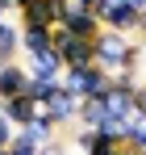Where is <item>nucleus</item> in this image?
I'll use <instances>...</instances> for the list:
<instances>
[{
  "instance_id": "nucleus-31",
  "label": "nucleus",
  "mask_w": 146,
  "mask_h": 155,
  "mask_svg": "<svg viewBox=\"0 0 146 155\" xmlns=\"http://www.w3.org/2000/svg\"><path fill=\"white\" fill-rule=\"evenodd\" d=\"M142 155H146V151H142Z\"/></svg>"
},
{
  "instance_id": "nucleus-22",
  "label": "nucleus",
  "mask_w": 146,
  "mask_h": 155,
  "mask_svg": "<svg viewBox=\"0 0 146 155\" xmlns=\"http://www.w3.org/2000/svg\"><path fill=\"white\" fill-rule=\"evenodd\" d=\"M134 117H146V84H138L134 92Z\"/></svg>"
},
{
  "instance_id": "nucleus-1",
  "label": "nucleus",
  "mask_w": 146,
  "mask_h": 155,
  "mask_svg": "<svg viewBox=\"0 0 146 155\" xmlns=\"http://www.w3.org/2000/svg\"><path fill=\"white\" fill-rule=\"evenodd\" d=\"M92 51H96V67H104L109 76L113 71H138V63H142L138 42L129 34H117V29H100Z\"/></svg>"
},
{
  "instance_id": "nucleus-24",
  "label": "nucleus",
  "mask_w": 146,
  "mask_h": 155,
  "mask_svg": "<svg viewBox=\"0 0 146 155\" xmlns=\"http://www.w3.org/2000/svg\"><path fill=\"white\" fill-rule=\"evenodd\" d=\"M121 4H129L134 13H142V8H146V0H121Z\"/></svg>"
},
{
  "instance_id": "nucleus-5",
  "label": "nucleus",
  "mask_w": 146,
  "mask_h": 155,
  "mask_svg": "<svg viewBox=\"0 0 146 155\" xmlns=\"http://www.w3.org/2000/svg\"><path fill=\"white\" fill-rule=\"evenodd\" d=\"M25 71H29V80H54V84H59V76L67 71V63H63V54L50 46V51L29 54V67H25Z\"/></svg>"
},
{
  "instance_id": "nucleus-26",
  "label": "nucleus",
  "mask_w": 146,
  "mask_h": 155,
  "mask_svg": "<svg viewBox=\"0 0 146 155\" xmlns=\"http://www.w3.org/2000/svg\"><path fill=\"white\" fill-rule=\"evenodd\" d=\"M117 155H142V151H134V147H117Z\"/></svg>"
},
{
  "instance_id": "nucleus-21",
  "label": "nucleus",
  "mask_w": 146,
  "mask_h": 155,
  "mask_svg": "<svg viewBox=\"0 0 146 155\" xmlns=\"http://www.w3.org/2000/svg\"><path fill=\"white\" fill-rule=\"evenodd\" d=\"M71 4H75V8H84V13H96V17L109 8V0H71Z\"/></svg>"
},
{
  "instance_id": "nucleus-17",
  "label": "nucleus",
  "mask_w": 146,
  "mask_h": 155,
  "mask_svg": "<svg viewBox=\"0 0 146 155\" xmlns=\"http://www.w3.org/2000/svg\"><path fill=\"white\" fill-rule=\"evenodd\" d=\"M4 151H8V155H33V151H38V143H33L25 130H17V134H13V143H8Z\"/></svg>"
},
{
  "instance_id": "nucleus-28",
  "label": "nucleus",
  "mask_w": 146,
  "mask_h": 155,
  "mask_svg": "<svg viewBox=\"0 0 146 155\" xmlns=\"http://www.w3.org/2000/svg\"><path fill=\"white\" fill-rule=\"evenodd\" d=\"M4 4H8V8H25V0H4Z\"/></svg>"
},
{
  "instance_id": "nucleus-14",
  "label": "nucleus",
  "mask_w": 146,
  "mask_h": 155,
  "mask_svg": "<svg viewBox=\"0 0 146 155\" xmlns=\"http://www.w3.org/2000/svg\"><path fill=\"white\" fill-rule=\"evenodd\" d=\"M121 147L146 151V117H129V122L121 126Z\"/></svg>"
},
{
  "instance_id": "nucleus-23",
  "label": "nucleus",
  "mask_w": 146,
  "mask_h": 155,
  "mask_svg": "<svg viewBox=\"0 0 146 155\" xmlns=\"http://www.w3.org/2000/svg\"><path fill=\"white\" fill-rule=\"evenodd\" d=\"M63 151H67V147H63V143L54 138V143H46V147H38V151H33V155H63Z\"/></svg>"
},
{
  "instance_id": "nucleus-30",
  "label": "nucleus",
  "mask_w": 146,
  "mask_h": 155,
  "mask_svg": "<svg viewBox=\"0 0 146 155\" xmlns=\"http://www.w3.org/2000/svg\"><path fill=\"white\" fill-rule=\"evenodd\" d=\"M0 63H4V59H0Z\"/></svg>"
},
{
  "instance_id": "nucleus-9",
  "label": "nucleus",
  "mask_w": 146,
  "mask_h": 155,
  "mask_svg": "<svg viewBox=\"0 0 146 155\" xmlns=\"http://www.w3.org/2000/svg\"><path fill=\"white\" fill-rule=\"evenodd\" d=\"M0 113H4V117H8L13 126L21 130V126H29V122H33V117H38L42 109L29 101V97H8V101H0Z\"/></svg>"
},
{
  "instance_id": "nucleus-20",
  "label": "nucleus",
  "mask_w": 146,
  "mask_h": 155,
  "mask_svg": "<svg viewBox=\"0 0 146 155\" xmlns=\"http://www.w3.org/2000/svg\"><path fill=\"white\" fill-rule=\"evenodd\" d=\"M13 134H17V126H13V122H8V117L0 113V151H4V147L13 143Z\"/></svg>"
},
{
  "instance_id": "nucleus-27",
  "label": "nucleus",
  "mask_w": 146,
  "mask_h": 155,
  "mask_svg": "<svg viewBox=\"0 0 146 155\" xmlns=\"http://www.w3.org/2000/svg\"><path fill=\"white\" fill-rule=\"evenodd\" d=\"M8 13H13V8H8V4H4V0H0V21H4V17H8Z\"/></svg>"
},
{
  "instance_id": "nucleus-25",
  "label": "nucleus",
  "mask_w": 146,
  "mask_h": 155,
  "mask_svg": "<svg viewBox=\"0 0 146 155\" xmlns=\"http://www.w3.org/2000/svg\"><path fill=\"white\" fill-rule=\"evenodd\" d=\"M138 34H142V38H146V8H142V13H138Z\"/></svg>"
},
{
  "instance_id": "nucleus-6",
  "label": "nucleus",
  "mask_w": 146,
  "mask_h": 155,
  "mask_svg": "<svg viewBox=\"0 0 146 155\" xmlns=\"http://www.w3.org/2000/svg\"><path fill=\"white\" fill-rule=\"evenodd\" d=\"M42 113H46L50 122L63 130V126H71L75 117H79V97H71L67 88H59V92H54V101H50L46 109H42Z\"/></svg>"
},
{
  "instance_id": "nucleus-16",
  "label": "nucleus",
  "mask_w": 146,
  "mask_h": 155,
  "mask_svg": "<svg viewBox=\"0 0 146 155\" xmlns=\"http://www.w3.org/2000/svg\"><path fill=\"white\" fill-rule=\"evenodd\" d=\"M25 25H46V29H54V17H50L46 0H33L29 8H21V29Z\"/></svg>"
},
{
  "instance_id": "nucleus-10",
  "label": "nucleus",
  "mask_w": 146,
  "mask_h": 155,
  "mask_svg": "<svg viewBox=\"0 0 146 155\" xmlns=\"http://www.w3.org/2000/svg\"><path fill=\"white\" fill-rule=\"evenodd\" d=\"M50 46H54V29H46V25H25L21 29V51H25V59L38 54V51H50Z\"/></svg>"
},
{
  "instance_id": "nucleus-11",
  "label": "nucleus",
  "mask_w": 146,
  "mask_h": 155,
  "mask_svg": "<svg viewBox=\"0 0 146 155\" xmlns=\"http://www.w3.org/2000/svg\"><path fill=\"white\" fill-rule=\"evenodd\" d=\"M79 126L88 130H100L104 126V97H88V101H79V117H75Z\"/></svg>"
},
{
  "instance_id": "nucleus-3",
  "label": "nucleus",
  "mask_w": 146,
  "mask_h": 155,
  "mask_svg": "<svg viewBox=\"0 0 146 155\" xmlns=\"http://www.w3.org/2000/svg\"><path fill=\"white\" fill-rule=\"evenodd\" d=\"M54 51L63 54L67 67H92L96 63V51H92L88 38H71L67 29H59V25H54Z\"/></svg>"
},
{
  "instance_id": "nucleus-15",
  "label": "nucleus",
  "mask_w": 146,
  "mask_h": 155,
  "mask_svg": "<svg viewBox=\"0 0 146 155\" xmlns=\"http://www.w3.org/2000/svg\"><path fill=\"white\" fill-rule=\"evenodd\" d=\"M21 51V25H0V59L4 63H13V54Z\"/></svg>"
},
{
  "instance_id": "nucleus-7",
  "label": "nucleus",
  "mask_w": 146,
  "mask_h": 155,
  "mask_svg": "<svg viewBox=\"0 0 146 155\" xmlns=\"http://www.w3.org/2000/svg\"><path fill=\"white\" fill-rule=\"evenodd\" d=\"M100 25L117 29V34H129V29H138V13L129 4H121V0H109V8L100 13Z\"/></svg>"
},
{
  "instance_id": "nucleus-29",
  "label": "nucleus",
  "mask_w": 146,
  "mask_h": 155,
  "mask_svg": "<svg viewBox=\"0 0 146 155\" xmlns=\"http://www.w3.org/2000/svg\"><path fill=\"white\" fill-rule=\"evenodd\" d=\"M63 155H71V151H63Z\"/></svg>"
},
{
  "instance_id": "nucleus-18",
  "label": "nucleus",
  "mask_w": 146,
  "mask_h": 155,
  "mask_svg": "<svg viewBox=\"0 0 146 155\" xmlns=\"http://www.w3.org/2000/svg\"><path fill=\"white\" fill-rule=\"evenodd\" d=\"M109 88H121V92H138V71H113Z\"/></svg>"
},
{
  "instance_id": "nucleus-4",
  "label": "nucleus",
  "mask_w": 146,
  "mask_h": 155,
  "mask_svg": "<svg viewBox=\"0 0 146 155\" xmlns=\"http://www.w3.org/2000/svg\"><path fill=\"white\" fill-rule=\"evenodd\" d=\"M59 29H67V34H71V38H88V42H96V34L104 25H100V17L96 13H84V8H67V17H63V21H59Z\"/></svg>"
},
{
  "instance_id": "nucleus-2",
  "label": "nucleus",
  "mask_w": 146,
  "mask_h": 155,
  "mask_svg": "<svg viewBox=\"0 0 146 155\" xmlns=\"http://www.w3.org/2000/svg\"><path fill=\"white\" fill-rule=\"evenodd\" d=\"M59 88H67L71 97H79V101H88V97H104L109 92V71L104 67H67L63 76H59Z\"/></svg>"
},
{
  "instance_id": "nucleus-12",
  "label": "nucleus",
  "mask_w": 146,
  "mask_h": 155,
  "mask_svg": "<svg viewBox=\"0 0 146 155\" xmlns=\"http://www.w3.org/2000/svg\"><path fill=\"white\" fill-rule=\"evenodd\" d=\"M54 92H59V84H54V80H29L21 97H29V101L38 105V109H46V105L54 101Z\"/></svg>"
},
{
  "instance_id": "nucleus-13",
  "label": "nucleus",
  "mask_w": 146,
  "mask_h": 155,
  "mask_svg": "<svg viewBox=\"0 0 146 155\" xmlns=\"http://www.w3.org/2000/svg\"><path fill=\"white\" fill-rule=\"evenodd\" d=\"M21 130L29 134V138H33V143H38V147H46V143H54V134H59V126L50 122L46 113H38V117H33L29 126H21Z\"/></svg>"
},
{
  "instance_id": "nucleus-8",
  "label": "nucleus",
  "mask_w": 146,
  "mask_h": 155,
  "mask_svg": "<svg viewBox=\"0 0 146 155\" xmlns=\"http://www.w3.org/2000/svg\"><path fill=\"white\" fill-rule=\"evenodd\" d=\"M25 84H29V71H25L21 63H0V101L21 97Z\"/></svg>"
},
{
  "instance_id": "nucleus-19",
  "label": "nucleus",
  "mask_w": 146,
  "mask_h": 155,
  "mask_svg": "<svg viewBox=\"0 0 146 155\" xmlns=\"http://www.w3.org/2000/svg\"><path fill=\"white\" fill-rule=\"evenodd\" d=\"M46 8H50V17H54V25L67 17V8H71V0H46Z\"/></svg>"
}]
</instances>
